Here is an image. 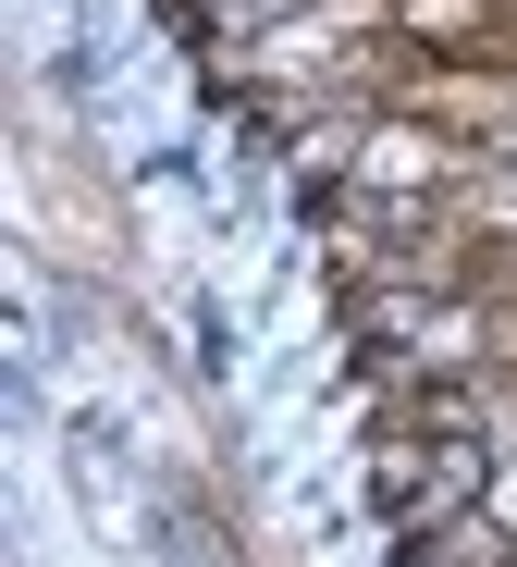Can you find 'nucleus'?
<instances>
[{
    "label": "nucleus",
    "instance_id": "1",
    "mask_svg": "<svg viewBox=\"0 0 517 567\" xmlns=\"http://www.w3.org/2000/svg\"><path fill=\"white\" fill-rule=\"evenodd\" d=\"M394 567H517V518L505 506H456L432 530H394Z\"/></svg>",
    "mask_w": 517,
    "mask_h": 567
}]
</instances>
